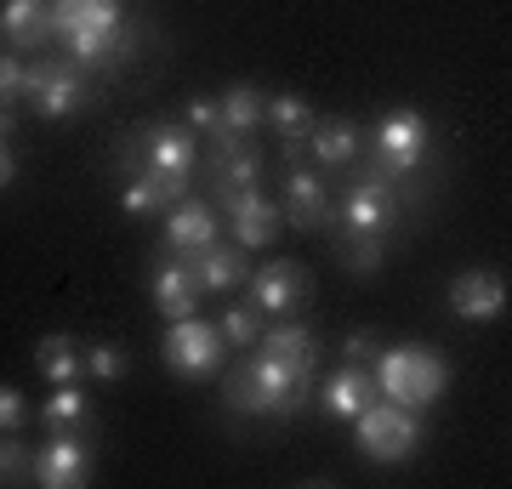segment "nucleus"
I'll return each mask as SVG.
<instances>
[{"mask_svg":"<svg viewBox=\"0 0 512 489\" xmlns=\"http://www.w3.org/2000/svg\"><path fill=\"white\" fill-rule=\"evenodd\" d=\"M80 364H86L92 381H126V370H131L120 342H80Z\"/></svg>","mask_w":512,"mask_h":489,"instance_id":"obj_28","label":"nucleus"},{"mask_svg":"<svg viewBox=\"0 0 512 489\" xmlns=\"http://www.w3.org/2000/svg\"><path fill=\"white\" fill-rule=\"evenodd\" d=\"M256 347H262V353H274V359H285V364H308V370H319V336H313L308 325H296V319L262 330Z\"/></svg>","mask_w":512,"mask_h":489,"instance_id":"obj_23","label":"nucleus"},{"mask_svg":"<svg viewBox=\"0 0 512 489\" xmlns=\"http://www.w3.org/2000/svg\"><path fill=\"white\" fill-rule=\"evenodd\" d=\"M35 364L46 381H86V364H80V342L74 336H40L35 342Z\"/></svg>","mask_w":512,"mask_h":489,"instance_id":"obj_24","label":"nucleus"},{"mask_svg":"<svg viewBox=\"0 0 512 489\" xmlns=\"http://www.w3.org/2000/svg\"><path fill=\"white\" fill-rule=\"evenodd\" d=\"M256 319H262L256 308H228V313L217 319L222 342H228V347H256V336H262V325H256Z\"/></svg>","mask_w":512,"mask_h":489,"instance_id":"obj_30","label":"nucleus"},{"mask_svg":"<svg viewBox=\"0 0 512 489\" xmlns=\"http://www.w3.org/2000/svg\"><path fill=\"white\" fill-rule=\"evenodd\" d=\"M376 399H382V387H376V370H370V364H342V370H330L325 393H319L325 416H336V421H353Z\"/></svg>","mask_w":512,"mask_h":489,"instance_id":"obj_17","label":"nucleus"},{"mask_svg":"<svg viewBox=\"0 0 512 489\" xmlns=\"http://www.w3.org/2000/svg\"><path fill=\"white\" fill-rule=\"evenodd\" d=\"M194 262V273H200L205 296L217 290V296H228V290H239L245 279H251V262H245V245H234V239H211L205 251L188 256Z\"/></svg>","mask_w":512,"mask_h":489,"instance_id":"obj_20","label":"nucleus"},{"mask_svg":"<svg viewBox=\"0 0 512 489\" xmlns=\"http://www.w3.org/2000/svg\"><path fill=\"white\" fill-rule=\"evenodd\" d=\"M188 131L194 137H217V97H194L188 103Z\"/></svg>","mask_w":512,"mask_h":489,"instance_id":"obj_34","label":"nucleus"},{"mask_svg":"<svg viewBox=\"0 0 512 489\" xmlns=\"http://www.w3.org/2000/svg\"><path fill=\"white\" fill-rule=\"evenodd\" d=\"M12 182H18V154H12V148L0 143V194H6Z\"/></svg>","mask_w":512,"mask_h":489,"instance_id":"obj_35","label":"nucleus"},{"mask_svg":"<svg viewBox=\"0 0 512 489\" xmlns=\"http://www.w3.org/2000/svg\"><path fill=\"white\" fill-rule=\"evenodd\" d=\"M29 97V80H23V57L18 52H0V109H18Z\"/></svg>","mask_w":512,"mask_h":489,"instance_id":"obj_31","label":"nucleus"},{"mask_svg":"<svg viewBox=\"0 0 512 489\" xmlns=\"http://www.w3.org/2000/svg\"><path fill=\"white\" fill-rule=\"evenodd\" d=\"M211 239H222V222L205 200H188L183 194V200L165 211V251L171 256H194V251H205Z\"/></svg>","mask_w":512,"mask_h":489,"instance_id":"obj_16","label":"nucleus"},{"mask_svg":"<svg viewBox=\"0 0 512 489\" xmlns=\"http://www.w3.org/2000/svg\"><path fill=\"white\" fill-rule=\"evenodd\" d=\"M262 109H268V97L251 86V80H239L217 97V131H234V137H256L262 131Z\"/></svg>","mask_w":512,"mask_h":489,"instance_id":"obj_22","label":"nucleus"},{"mask_svg":"<svg viewBox=\"0 0 512 489\" xmlns=\"http://www.w3.org/2000/svg\"><path fill=\"white\" fill-rule=\"evenodd\" d=\"M23 80H29V109H35L40 120H69V114H80L97 97L92 80H86V69L69 63V57L23 63Z\"/></svg>","mask_w":512,"mask_h":489,"instance_id":"obj_9","label":"nucleus"},{"mask_svg":"<svg viewBox=\"0 0 512 489\" xmlns=\"http://www.w3.org/2000/svg\"><path fill=\"white\" fill-rule=\"evenodd\" d=\"M382 336H376V330H353L348 342H342V359L348 364H376V353H382Z\"/></svg>","mask_w":512,"mask_h":489,"instance_id":"obj_32","label":"nucleus"},{"mask_svg":"<svg viewBox=\"0 0 512 489\" xmlns=\"http://www.w3.org/2000/svg\"><path fill=\"white\" fill-rule=\"evenodd\" d=\"M154 308H160V319H188V313H200V273H194V262L188 256H171L165 251L160 262H154Z\"/></svg>","mask_w":512,"mask_h":489,"instance_id":"obj_15","label":"nucleus"},{"mask_svg":"<svg viewBox=\"0 0 512 489\" xmlns=\"http://www.w3.org/2000/svg\"><path fill=\"white\" fill-rule=\"evenodd\" d=\"M262 126H274V137H302V131L313 126V109L296 91H274L268 109H262Z\"/></svg>","mask_w":512,"mask_h":489,"instance_id":"obj_26","label":"nucleus"},{"mask_svg":"<svg viewBox=\"0 0 512 489\" xmlns=\"http://www.w3.org/2000/svg\"><path fill=\"white\" fill-rule=\"evenodd\" d=\"M313 376L319 370H308V364H285L274 359V353H262L256 347L251 359H239L234 370H228V381H222V399H228V410H239V416H296L302 404L313 399Z\"/></svg>","mask_w":512,"mask_h":489,"instance_id":"obj_1","label":"nucleus"},{"mask_svg":"<svg viewBox=\"0 0 512 489\" xmlns=\"http://www.w3.org/2000/svg\"><path fill=\"white\" fill-rule=\"evenodd\" d=\"M160 359L171 376L183 381H211L228 364V342H222V330L200 313H188V319H165V342H160Z\"/></svg>","mask_w":512,"mask_h":489,"instance_id":"obj_6","label":"nucleus"},{"mask_svg":"<svg viewBox=\"0 0 512 489\" xmlns=\"http://www.w3.org/2000/svg\"><path fill=\"white\" fill-rule=\"evenodd\" d=\"M217 194H222V211H228L234 245L262 251V245H274V239L285 234V211H279V200H268L262 188H217Z\"/></svg>","mask_w":512,"mask_h":489,"instance_id":"obj_10","label":"nucleus"},{"mask_svg":"<svg viewBox=\"0 0 512 489\" xmlns=\"http://www.w3.org/2000/svg\"><path fill=\"white\" fill-rule=\"evenodd\" d=\"M29 461L35 450L18 433H0V484H29Z\"/></svg>","mask_w":512,"mask_h":489,"instance_id":"obj_29","label":"nucleus"},{"mask_svg":"<svg viewBox=\"0 0 512 489\" xmlns=\"http://www.w3.org/2000/svg\"><path fill=\"white\" fill-rule=\"evenodd\" d=\"M97 461V421H80V427H52L46 444L29 461V484L40 489H80L92 478Z\"/></svg>","mask_w":512,"mask_h":489,"instance_id":"obj_4","label":"nucleus"},{"mask_svg":"<svg viewBox=\"0 0 512 489\" xmlns=\"http://www.w3.org/2000/svg\"><path fill=\"white\" fill-rule=\"evenodd\" d=\"M23 421H29V399L18 387H0V433H18Z\"/></svg>","mask_w":512,"mask_h":489,"instance_id":"obj_33","label":"nucleus"},{"mask_svg":"<svg viewBox=\"0 0 512 489\" xmlns=\"http://www.w3.org/2000/svg\"><path fill=\"white\" fill-rule=\"evenodd\" d=\"M0 40L12 52H46V40H52V6L46 0H6L0 6Z\"/></svg>","mask_w":512,"mask_h":489,"instance_id":"obj_19","label":"nucleus"},{"mask_svg":"<svg viewBox=\"0 0 512 489\" xmlns=\"http://www.w3.org/2000/svg\"><path fill=\"white\" fill-rule=\"evenodd\" d=\"M279 211H285V228H296V234H319L325 228L330 194H325V182H319V165H291Z\"/></svg>","mask_w":512,"mask_h":489,"instance_id":"obj_14","label":"nucleus"},{"mask_svg":"<svg viewBox=\"0 0 512 489\" xmlns=\"http://www.w3.org/2000/svg\"><path fill=\"white\" fill-rule=\"evenodd\" d=\"M507 273L495 268H467L450 279V313L467 319V325H495L501 313H507Z\"/></svg>","mask_w":512,"mask_h":489,"instance_id":"obj_12","label":"nucleus"},{"mask_svg":"<svg viewBox=\"0 0 512 489\" xmlns=\"http://www.w3.org/2000/svg\"><path fill=\"white\" fill-rule=\"evenodd\" d=\"M52 40L69 46V63L97 69L137 46V35L120 18V0H52Z\"/></svg>","mask_w":512,"mask_h":489,"instance_id":"obj_2","label":"nucleus"},{"mask_svg":"<svg viewBox=\"0 0 512 489\" xmlns=\"http://www.w3.org/2000/svg\"><path fill=\"white\" fill-rule=\"evenodd\" d=\"M370 370H376V387H382V399L410 404V410H427V404H439V399H444V387H450V364H444L439 347H427V342L382 347Z\"/></svg>","mask_w":512,"mask_h":489,"instance_id":"obj_3","label":"nucleus"},{"mask_svg":"<svg viewBox=\"0 0 512 489\" xmlns=\"http://www.w3.org/2000/svg\"><path fill=\"white\" fill-rule=\"evenodd\" d=\"M336 256H342V268L348 273L370 279V273H382L387 245H382V234H342V228H336Z\"/></svg>","mask_w":512,"mask_h":489,"instance_id":"obj_25","label":"nucleus"},{"mask_svg":"<svg viewBox=\"0 0 512 489\" xmlns=\"http://www.w3.org/2000/svg\"><path fill=\"white\" fill-rule=\"evenodd\" d=\"M359 148H365V131L353 126V120H313L308 126V165H319V171L353 165Z\"/></svg>","mask_w":512,"mask_h":489,"instance_id":"obj_21","label":"nucleus"},{"mask_svg":"<svg viewBox=\"0 0 512 489\" xmlns=\"http://www.w3.org/2000/svg\"><path fill=\"white\" fill-rule=\"evenodd\" d=\"M245 296H251L256 313L291 319V313L302 308V296H308V268H302V262H268V268H251Z\"/></svg>","mask_w":512,"mask_h":489,"instance_id":"obj_13","label":"nucleus"},{"mask_svg":"<svg viewBox=\"0 0 512 489\" xmlns=\"http://www.w3.org/2000/svg\"><path fill=\"white\" fill-rule=\"evenodd\" d=\"M40 421H46V433H52V427H80V421H92V410H86V393H80V381H63L52 399H46Z\"/></svg>","mask_w":512,"mask_h":489,"instance_id":"obj_27","label":"nucleus"},{"mask_svg":"<svg viewBox=\"0 0 512 489\" xmlns=\"http://www.w3.org/2000/svg\"><path fill=\"white\" fill-rule=\"evenodd\" d=\"M353 438H359V450L370 461H410L421 450V416L410 404H393V399H376L365 404L359 416H353Z\"/></svg>","mask_w":512,"mask_h":489,"instance_id":"obj_7","label":"nucleus"},{"mask_svg":"<svg viewBox=\"0 0 512 489\" xmlns=\"http://www.w3.org/2000/svg\"><path fill=\"white\" fill-rule=\"evenodd\" d=\"M427 148H433V126L416 109H393L382 126L370 131V171L365 177H382V182L410 177V171H421Z\"/></svg>","mask_w":512,"mask_h":489,"instance_id":"obj_5","label":"nucleus"},{"mask_svg":"<svg viewBox=\"0 0 512 489\" xmlns=\"http://www.w3.org/2000/svg\"><path fill=\"white\" fill-rule=\"evenodd\" d=\"M336 222L342 234H387L399 222V188L382 177H353L348 194L336 200Z\"/></svg>","mask_w":512,"mask_h":489,"instance_id":"obj_11","label":"nucleus"},{"mask_svg":"<svg viewBox=\"0 0 512 489\" xmlns=\"http://www.w3.org/2000/svg\"><path fill=\"white\" fill-rule=\"evenodd\" d=\"M200 160V148H194V131L183 120H154V126L131 131L126 143H120V171H171V177H188Z\"/></svg>","mask_w":512,"mask_h":489,"instance_id":"obj_8","label":"nucleus"},{"mask_svg":"<svg viewBox=\"0 0 512 489\" xmlns=\"http://www.w3.org/2000/svg\"><path fill=\"white\" fill-rule=\"evenodd\" d=\"M211 177H217V188H256L262 182V148L251 137L217 131L211 137Z\"/></svg>","mask_w":512,"mask_h":489,"instance_id":"obj_18","label":"nucleus"},{"mask_svg":"<svg viewBox=\"0 0 512 489\" xmlns=\"http://www.w3.org/2000/svg\"><path fill=\"white\" fill-rule=\"evenodd\" d=\"M12 126H18V114H12V109H0V143L12 137Z\"/></svg>","mask_w":512,"mask_h":489,"instance_id":"obj_36","label":"nucleus"}]
</instances>
